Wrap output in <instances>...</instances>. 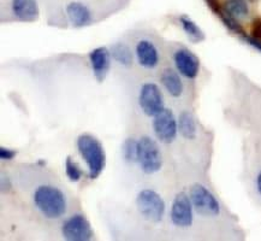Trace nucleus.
<instances>
[{
	"label": "nucleus",
	"mask_w": 261,
	"mask_h": 241,
	"mask_svg": "<svg viewBox=\"0 0 261 241\" xmlns=\"http://www.w3.org/2000/svg\"><path fill=\"white\" fill-rule=\"evenodd\" d=\"M34 205L46 219L57 220L66 211V199L64 193L51 185H42L36 188L33 196Z\"/></svg>",
	"instance_id": "1"
},
{
	"label": "nucleus",
	"mask_w": 261,
	"mask_h": 241,
	"mask_svg": "<svg viewBox=\"0 0 261 241\" xmlns=\"http://www.w3.org/2000/svg\"><path fill=\"white\" fill-rule=\"evenodd\" d=\"M77 150L88 165L89 179H98L106 164L105 151L101 143L90 134H81L77 139Z\"/></svg>",
	"instance_id": "2"
},
{
	"label": "nucleus",
	"mask_w": 261,
	"mask_h": 241,
	"mask_svg": "<svg viewBox=\"0 0 261 241\" xmlns=\"http://www.w3.org/2000/svg\"><path fill=\"white\" fill-rule=\"evenodd\" d=\"M142 172L145 174L158 173L163 165V157L158 143L149 136H142L139 140V157Z\"/></svg>",
	"instance_id": "3"
},
{
	"label": "nucleus",
	"mask_w": 261,
	"mask_h": 241,
	"mask_svg": "<svg viewBox=\"0 0 261 241\" xmlns=\"http://www.w3.org/2000/svg\"><path fill=\"white\" fill-rule=\"evenodd\" d=\"M136 205L140 213L150 222H160L165 213V203L153 189H143L137 194Z\"/></svg>",
	"instance_id": "4"
},
{
	"label": "nucleus",
	"mask_w": 261,
	"mask_h": 241,
	"mask_svg": "<svg viewBox=\"0 0 261 241\" xmlns=\"http://www.w3.org/2000/svg\"><path fill=\"white\" fill-rule=\"evenodd\" d=\"M190 200L194 209L199 215L205 217H216L220 213V204L214 194L205 186L194 185L190 189Z\"/></svg>",
	"instance_id": "5"
},
{
	"label": "nucleus",
	"mask_w": 261,
	"mask_h": 241,
	"mask_svg": "<svg viewBox=\"0 0 261 241\" xmlns=\"http://www.w3.org/2000/svg\"><path fill=\"white\" fill-rule=\"evenodd\" d=\"M153 130L158 140L164 143H171L178 133V120L171 110L164 108L153 119Z\"/></svg>",
	"instance_id": "6"
},
{
	"label": "nucleus",
	"mask_w": 261,
	"mask_h": 241,
	"mask_svg": "<svg viewBox=\"0 0 261 241\" xmlns=\"http://www.w3.org/2000/svg\"><path fill=\"white\" fill-rule=\"evenodd\" d=\"M139 103L142 111L147 116L154 117L164 109V97L162 90L155 83H145L140 89Z\"/></svg>",
	"instance_id": "7"
},
{
	"label": "nucleus",
	"mask_w": 261,
	"mask_h": 241,
	"mask_svg": "<svg viewBox=\"0 0 261 241\" xmlns=\"http://www.w3.org/2000/svg\"><path fill=\"white\" fill-rule=\"evenodd\" d=\"M193 209L194 206L188 194L184 192L177 194L170 213L172 223L178 228H189L193 224Z\"/></svg>",
	"instance_id": "8"
},
{
	"label": "nucleus",
	"mask_w": 261,
	"mask_h": 241,
	"mask_svg": "<svg viewBox=\"0 0 261 241\" xmlns=\"http://www.w3.org/2000/svg\"><path fill=\"white\" fill-rule=\"evenodd\" d=\"M63 236L69 241H88L93 237V230L88 220L83 215H73L62 227Z\"/></svg>",
	"instance_id": "9"
},
{
	"label": "nucleus",
	"mask_w": 261,
	"mask_h": 241,
	"mask_svg": "<svg viewBox=\"0 0 261 241\" xmlns=\"http://www.w3.org/2000/svg\"><path fill=\"white\" fill-rule=\"evenodd\" d=\"M173 60H175V65L177 70H178V73L180 75H183L184 78L194 80L199 75L200 60L189 50H177L175 55H173Z\"/></svg>",
	"instance_id": "10"
},
{
	"label": "nucleus",
	"mask_w": 261,
	"mask_h": 241,
	"mask_svg": "<svg viewBox=\"0 0 261 241\" xmlns=\"http://www.w3.org/2000/svg\"><path fill=\"white\" fill-rule=\"evenodd\" d=\"M111 52L106 47H98L89 53L93 73L98 82H102L107 76L111 65Z\"/></svg>",
	"instance_id": "11"
},
{
	"label": "nucleus",
	"mask_w": 261,
	"mask_h": 241,
	"mask_svg": "<svg viewBox=\"0 0 261 241\" xmlns=\"http://www.w3.org/2000/svg\"><path fill=\"white\" fill-rule=\"evenodd\" d=\"M136 57L140 65L143 68L153 69L159 63L158 50L148 40H141L136 45Z\"/></svg>",
	"instance_id": "12"
},
{
	"label": "nucleus",
	"mask_w": 261,
	"mask_h": 241,
	"mask_svg": "<svg viewBox=\"0 0 261 241\" xmlns=\"http://www.w3.org/2000/svg\"><path fill=\"white\" fill-rule=\"evenodd\" d=\"M12 11L19 21L34 22L39 17L36 0H12Z\"/></svg>",
	"instance_id": "13"
},
{
	"label": "nucleus",
	"mask_w": 261,
	"mask_h": 241,
	"mask_svg": "<svg viewBox=\"0 0 261 241\" xmlns=\"http://www.w3.org/2000/svg\"><path fill=\"white\" fill-rule=\"evenodd\" d=\"M66 13H68L70 22L76 28H82V27L90 25V22H92V13H90L89 9L86 5H83L82 3H70L66 6Z\"/></svg>",
	"instance_id": "14"
},
{
	"label": "nucleus",
	"mask_w": 261,
	"mask_h": 241,
	"mask_svg": "<svg viewBox=\"0 0 261 241\" xmlns=\"http://www.w3.org/2000/svg\"><path fill=\"white\" fill-rule=\"evenodd\" d=\"M160 80H162L163 86L165 87V89L170 95L173 97V98H178V97L182 95L183 82L175 70L165 69L162 74Z\"/></svg>",
	"instance_id": "15"
},
{
	"label": "nucleus",
	"mask_w": 261,
	"mask_h": 241,
	"mask_svg": "<svg viewBox=\"0 0 261 241\" xmlns=\"http://www.w3.org/2000/svg\"><path fill=\"white\" fill-rule=\"evenodd\" d=\"M178 132L184 139L194 140L197 135L196 120L189 111L180 112L178 117Z\"/></svg>",
	"instance_id": "16"
},
{
	"label": "nucleus",
	"mask_w": 261,
	"mask_h": 241,
	"mask_svg": "<svg viewBox=\"0 0 261 241\" xmlns=\"http://www.w3.org/2000/svg\"><path fill=\"white\" fill-rule=\"evenodd\" d=\"M179 23L182 26V28L186 34L188 35V38L192 40L193 42H201L205 40V34L200 27L196 25L193 19H190L188 16H180L179 17Z\"/></svg>",
	"instance_id": "17"
},
{
	"label": "nucleus",
	"mask_w": 261,
	"mask_h": 241,
	"mask_svg": "<svg viewBox=\"0 0 261 241\" xmlns=\"http://www.w3.org/2000/svg\"><path fill=\"white\" fill-rule=\"evenodd\" d=\"M223 9L236 19L246 18L249 13V8L246 0H225Z\"/></svg>",
	"instance_id": "18"
},
{
	"label": "nucleus",
	"mask_w": 261,
	"mask_h": 241,
	"mask_svg": "<svg viewBox=\"0 0 261 241\" xmlns=\"http://www.w3.org/2000/svg\"><path fill=\"white\" fill-rule=\"evenodd\" d=\"M111 56L112 58L118 62L119 64L124 65V66H129L132 65L133 63V55L132 51L125 43H115V45L111 47Z\"/></svg>",
	"instance_id": "19"
},
{
	"label": "nucleus",
	"mask_w": 261,
	"mask_h": 241,
	"mask_svg": "<svg viewBox=\"0 0 261 241\" xmlns=\"http://www.w3.org/2000/svg\"><path fill=\"white\" fill-rule=\"evenodd\" d=\"M217 15L219 16L220 19H222L224 25H225V27L229 30H231L232 33H235V34H239V35H244V32L242 29V27H241V25L239 23V21L235 17H232L231 15H229L225 10H224L223 8L219 10L218 12H217Z\"/></svg>",
	"instance_id": "20"
},
{
	"label": "nucleus",
	"mask_w": 261,
	"mask_h": 241,
	"mask_svg": "<svg viewBox=\"0 0 261 241\" xmlns=\"http://www.w3.org/2000/svg\"><path fill=\"white\" fill-rule=\"evenodd\" d=\"M123 157L128 163L137 162L139 157V141L135 139H126L123 143Z\"/></svg>",
	"instance_id": "21"
},
{
	"label": "nucleus",
	"mask_w": 261,
	"mask_h": 241,
	"mask_svg": "<svg viewBox=\"0 0 261 241\" xmlns=\"http://www.w3.org/2000/svg\"><path fill=\"white\" fill-rule=\"evenodd\" d=\"M65 173L71 182H79L83 175L82 170L80 169L77 164L73 162L71 157H68L65 160Z\"/></svg>",
	"instance_id": "22"
},
{
	"label": "nucleus",
	"mask_w": 261,
	"mask_h": 241,
	"mask_svg": "<svg viewBox=\"0 0 261 241\" xmlns=\"http://www.w3.org/2000/svg\"><path fill=\"white\" fill-rule=\"evenodd\" d=\"M250 36L261 40V18L254 19L252 23V30H250Z\"/></svg>",
	"instance_id": "23"
},
{
	"label": "nucleus",
	"mask_w": 261,
	"mask_h": 241,
	"mask_svg": "<svg viewBox=\"0 0 261 241\" xmlns=\"http://www.w3.org/2000/svg\"><path fill=\"white\" fill-rule=\"evenodd\" d=\"M16 155H17V152L15 150L0 147V158H2V160H11L15 158Z\"/></svg>",
	"instance_id": "24"
},
{
	"label": "nucleus",
	"mask_w": 261,
	"mask_h": 241,
	"mask_svg": "<svg viewBox=\"0 0 261 241\" xmlns=\"http://www.w3.org/2000/svg\"><path fill=\"white\" fill-rule=\"evenodd\" d=\"M242 39H243L244 42H247V43H248V45L252 46V47L256 49L257 51L261 52V40L255 39V38H253V36L246 35V34L242 35Z\"/></svg>",
	"instance_id": "25"
},
{
	"label": "nucleus",
	"mask_w": 261,
	"mask_h": 241,
	"mask_svg": "<svg viewBox=\"0 0 261 241\" xmlns=\"http://www.w3.org/2000/svg\"><path fill=\"white\" fill-rule=\"evenodd\" d=\"M206 2H207V4H208L210 5V8L211 9H212L213 10V11L214 12H218L219 11V10L220 9H222V8H220V6H219V4H218V2H217V0H206Z\"/></svg>",
	"instance_id": "26"
},
{
	"label": "nucleus",
	"mask_w": 261,
	"mask_h": 241,
	"mask_svg": "<svg viewBox=\"0 0 261 241\" xmlns=\"http://www.w3.org/2000/svg\"><path fill=\"white\" fill-rule=\"evenodd\" d=\"M255 188L256 192L259 193V196L261 197V170L257 173V175L255 177Z\"/></svg>",
	"instance_id": "27"
},
{
	"label": "nucleus",
	"mask_w": 261,
	"mask_h": 241,
	"mask_svg": "<svg viewBox=\"0 0 261 241\" xmlns=\"http://www.w3.org/2000/svg\"><path fill=\"white\" fill-rule=\"evenodd\" d=\"M10 188V182H9V179L8 177H2V189L5 190V189H9Z\"/></svg>",
	"instance_id": "28"
},
{
	"label": "nucleus",
	"mask_w": 261,
	"mask_h": 241,
	"mask_svg": "<svg viewBox=\"0 0 261 241\" xmlns=\"http://www.w3.org/2000/svg\"><path fill=\"white\" fill-rule=\"evenodd\" d=\"M249 2H256V0H249Z\"/></svg>",
	"instance_id": "29"
}]
</instances>
